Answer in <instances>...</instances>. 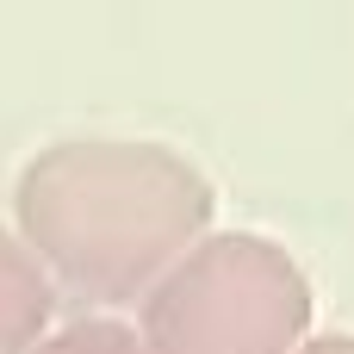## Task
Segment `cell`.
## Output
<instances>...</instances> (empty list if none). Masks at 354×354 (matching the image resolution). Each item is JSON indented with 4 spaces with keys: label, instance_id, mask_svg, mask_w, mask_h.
Masks as SVG:
<instances>
[{
    "label": "cell",
    "instance_id": "1",
    "mask_svg": "<svg viewBox=\"0 0 354 354\" xmlns=\"http://www.w3.org/2000/svg\"><path fill=\"white\" fill-rule=\"evenodd\" d=\"M212 180L162 143H50L25 162L12 212L31 261L93 305L149 286L205 236Z\"/></svg>",
    "mask_w": 354,
    "mask_h": 354
},
{
    "label": "cell",
    "instance_id": "2",
    "mask_svg": "<svg viewBox=\"0 0 354 354\" xmlns=\"http://www.w3.org/2000/svg\"><path fill=\"white\" fill-rule=\"evenodd\" d=\"M311 330L305 268L249 230L199 236L143 299V354H299Z\"/></svg>",
    "mask_w": 354,
    "mask_h": 354
},
{
    "label": "cell",
    "instance_id": "3",
    "mask_svg": "<svg viewBox=\"0 0 354 354\" xmlns=\"http://www.w3.org/2000/svg\"><path fill=\"white\" fill-rule=\"evenodd\" d=\"M56 286L19 236L0 230V354H31L50 330Z\"/></svg>",
    "mask_w": 354,
    "mask_h": 354
},
{
    "label": "cell",
    "instance_id": "4",
    "mask_svg": "<svg viewBox=\"0 0 354 354\" xmlns=\"http://www.w3.org/2000/svg\"><path fill=\"white\" fill-rule=\"evenodd\" d=\"M31 354H143L137 330L112 324V317H87V324H68L56 336H44Z\"/></svg>",
    "mask_w": 354,
    "mask_h": 354
},
{
    "label": "cell",
    "instance_id": "5",
    "mask_svg": "<svg viewBox=\"0 0 354 354\" xmlns=\"http://www.w3.org/2000/svg\"><path fill=\"white\" fill-rule=\"evenodd\" d=\"M299 354H354V336H317V342H305Z\"/></svg>",
    "mask_w": 354,
    "mask_h": 354
}]
</instances>
